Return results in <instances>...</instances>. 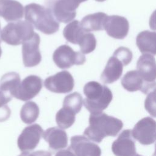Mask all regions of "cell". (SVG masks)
Instances as JSON below:
<instances>
[{
    "instance_id": "6da1fadb",
    "label": "cell",
    "mask_w": 156,
    "mask_h": 156,
    "mask_svg": "<svg viewBox=\"0 0 156 156\" xmlns=\"http://www.w3.org/2000/svg\"><path fill=\"white\" fill-rule=\"evenodd\" d=\"M121 120L105 113H91L89 126L83 132L87 138L96 143H100L106 136H115L122 129Z\"/></svg>"
},
{
    "instance_id": "7a4b0ae2",
    "label": "cell",
    "mask_w": 156,
    "mask_h": 156,
    "mask_svg": "<svg viewBox=\"0 0 156 156\" xmlns=\"http://www.w3.org/2000/svg\"><path fill=\"white\" fill-rule=\"evenodd\" d=\"M24 12L26 21L42 33L51 35L58 30L59 23L49 8L31 3L25 6Z\"/></svg>"
},
{
    "instance_id": "3957f363",
    "label": "cell",
    "mask_w": 156,
    "mask_h": 156,
    "mask_svg": "<svg viewBox=\"0 0 156 156\" xmlns=\"http://www.w3.org/2000/svg\"><path fill=\"white\" fill-rule=\"evenodd\" d=\"M83 93L86 96L83 101V105L91 113L102 112L113 99L111 90L96 81L87 83L83 87Z\"/></svg>"
},
{
    "instance_id": "277c9868",
    "label": "cell",
    "mask_w": 156,
    "mask_h": 156,
    "mask_svg": "<svg viewBox=\"0 0 156 156\" xmlns=\"http://www.w3.org/2000/svg\"><path fill=\"white\" fill-rule=\"evenodd\" d=\"M34 33L31 24L19 20L7 24L1 31L0 38L8 44L18 46L30 38Z\"/></svg>"
},
{
    "instance_id": "5b68a950",
    "label": "cell",
    "mask_w": 156,
    "mask_h": 156,
    "mask_svg": "<svg viewBox=\"0 0 156 156\" xmlns=\"http://www.w3.org/2000/svg\"><path fill=\"white\" fill-rule=\"evenodd\" d=\"M52 59L60 69L69 68L74 65H81L86 61V58L82 53L74 51L67 44L61 45L57 48L53 53Z\"/></svg>"
},
{
    "instance_id": "8992f818",
    "label": "cell",
    "mask_w": 156,
    "mask_h": 156,
    "mask_svg": "<svg viewBox=\"0 0 156 156\" xmlns=\"http://www.w3.org/2000/svg\"><path fill=\"white\" fill-rule=\"evenodd\" d=\"M45 88L55 93H67L73 90L74 80L67 71H62L47 77L44 82Z\"/></svg>"
},
{
    "instance_id": "52a82bcc",
    "label": "cell",
    "mask_w": 156,
    "mask_h": 156,
    "mask_svg": "<svg viewBox=\"0 0 156 156\" xmlns=\"http://www.w3.org/2000/svg\"><path fill=\"white\" fill-rule=\"evenodd\" d=\"M155 120L151 117H145L135 125L132 135L141 144H151L155 141Z\"/></svg>"
},
{
    "instance_id": "ba28073f",
    "label": "cell",
    "mask_w": 156,
    "mask_h": 156,
    "mask_svg": "<svg viewBox=\"0 0 156 156\" xmlns=\"http://www.w3.org/2000/svg\"><path fill=\"white\" fill-rule=\"evenodd\" d=\"M43 130L37 124L25 127L17 140L18 148L23 152H28L34 149L43 136Z\"/></svg>"
},
{
    "instance_id": "9c48e42d",
    "label": "cell",
    "mask_w": 156,
    "mask_h": 156,
    "mask_svg": "<svg viewBox=\"0 0 156 156\" xmlns=\"http://www.w3.org/2000/svg\"><path fill=\"white\" fill-rule=\"evenodd\" d=\"M40 38L38 34L22 43V55L23 64L26 67H34L38 65L41 60L39 49Z\"/></svg>"
},
{
    "instance_id": "30bf717a",
    "label": "cell",
    "mask_w": 156,
    "mask_h": 156,
    "mask_svg": "<svg viewBox=\"0 0 156 156\" xmlns=\"http://www.w3.org/2000/svg\"><path fill=\"white\" fill-rule=\"evenodd\" d=\"M42 88V79L35 75L25 77L20 85L13 97L23 101H27L36 96Z\"/></svg>"
},
{
    "instance_id": "8fae6325",
    "label": "cell",
    "mask_w": 156,
    "mask_h": 156,
    "mask_svg": "<svg viewBox=\"0 0 156 156\" xmlns=\"http://www.w3.org/2000/svg\"><path fill=\"white\" fill-rule=\"evenodd\" d=\"M68 149L74 156H101V149L99 146L83 135L72 136Z\"/></svg>"
},
{
    "instance_id": "7c38bea8",
    "label": "cell",
    "mask_w": 156,
    "mask_h": 156,
    "mask_svg": "<svg viewBox=\"0 0 156 156\" xmlns=\"http://www.w3.org/2000/svg\"><path fill=\"white\" fill-rule=\"evenodd\" d=\"M123 88L128 91H141L144 94H148L155 90V83L146 82L136 70H132L123 76L121 81Z\"/></svg>"
},
{
    "instance_id": "4fadbf2b",
    "label": "cell",
    "mask_w": 156,
    "mask_h": 156,
    "mask_svg": "<svg viewBox=\"0 0 156 156\" xmlns=\"http://www.w3.org/2000/svg\"><path fill=\"white\" fill-rule=\"evenodd\" d=\"M104 30L110 37L115 39H124L128 34L129 23L124 16H107L104 23Z\"/></svg>"
},
{
    "instance_id": "5bb4252c",
    "label": "cell",
    "mask_w": 156,
    "mask_h": 156,
    "mask_svg": "<svg viewBox=\"0 0 156 156\" xmlns=\"http://www.w3.org/2000/svg\"><path fill=\"white\" fill-rule=\"evenodd\" d=\"M112 150L116 156H134L136 153L132 130H123L113 143Z\"/></svg>"
},
{
    "instance_id": "9a60e30c",
    "label": "cell",
    "mask_w": 156,
    "mask_h": 156,
    "mask_svg": "<svg viewBox=\"0 0 156 156\" xmlns=\"http://www.w3.org/2000/svg\"><path fill=\"white\" fill-rule=\"evenodd\" d=\"M137 71L149 83H155L156 64L154 55L144 54L140 57L136 62Z\"/></svg>"
},
{
    "instance_id": "2e32d148",
    "label": "cell",
    "mask_w": 156,
    "mask_h": 156,
    "mask_svg": "<svg viewBox=\"0 0 156 156\" xmlns=\"http://www.w3.org/2000/svg\"><path fill=\"white\" fill-rule=\"evenodd\" d=\"M24 7L15 0H0V16L7 22H15L23 18Z\"/></svg>"
},
{
    "instance_id": "e0dca14e",
    "label": "cell",
    "mask_w": 156,
    "mask_h": 156,
    "mask_svg": "<svg viewBox=\"0 0 156 156\" xmlns=\"http://www.w3.org/2000/svg\"><path fill=\"white\" fill-rule=\"evenodd\" d=\"M87 0H54L52 8L55 14L64 20L73 19L76 16V9L79 4Z\"/></svg>"
},
{
    "instance_id": "ac0fdd59",
    "label": "cell",
    "mask_w": 156,
    "mask_h": 156,
    "mask_svg": "<svg viewBox=\"0 0 156 156\" xmlns=\"http://www.w3.org/2000/svg\"><path fill=\"white\" fill-rule=\"evenodd\" d=\"M43 138L49 144L50 149L58 151L68 145V136L66 132L58 127H54L46 129L43 133Z\"/></svg>"
},
{
    "instance_id": "d6986e66",
    "label": "cell",
    "mask_w": 156,
    "mask_h": 156,
    "mask_svg": "<svg viewBox=\"0 0 156 156\" xmlns=\"http://www.w3.org/2000/svg\"><path fill=\"white\" fill-rule=\"evenodd\" d=\"M122 70V63L114 56H112L101 74V80L104 83H112L120 78Z\"/></svg>"
},
{
    "instance_id": "ffe728a7",
    "label": "cell",
    "mask_w": 156,
    "mask_h": 156,
    "mask_svg": "<svg viewBox=\"0 0 156 156\" xmlns=\"http://www.w3.org/2000/svg\"><path fill=\"white\" fill-rule=\"evenodd\" d=\"M136 44L143 54L155 55L156 33L149 30H144L140 32L136 38Z\"/></svg>"
},
{
    "instance_id": "44dd1931",
    "label": "cell",
    "mask_w": 156,
    "mask_h": 156,
    "mask_svg": "<svg viewBox=\"0 0 156 156\" xmlns=\"http://www.w3.org/2000/svg\"><path fill=\"white\" fill-rule=\"evenodd\" d=\"M107 15L103 12H96L84 16L80 22L83 29L90 32L104 29V23Z\"/></svg>"
},
{
    "instance_id": "7402d4cb",
    "label": "cell",
    "mask_w": 156,
    "mask_h": 156,
    "mask_svg": "<svg viewBox=\"0 0 156 156\" xmlns=\"http://www.w3.org/2000/svg\"><path fill=\"white\" fill-rule=\"evenodd\" d=\"M20 82L21 79L18 73L15 72L7 73L2 76L0 80V91L12 98L14 96Z\"/></svg>"
},
{
    "instance_id": "603a6c76",
    "label": "cell",
    "mask_w": 156,
    "mask_h": 156,
    "mask_svg": "<svg viewBox=\"0 0 156 156\" xmlns=\"http://www.w3.org/2000/svg\"><path fill=\"white\" fill-rule=\"evenodd\" d=\"M85 32H87L82 27L80 22L78 20H73L65 26L63 35L68 41L74 44H78Z\"/></svg>"
},
{
    "instance_id": "cb8c5ba5",
    "label": "cell",
    "mask_w": 156,
    "mask_h": 156,
    "mask_svg": "<svg viewBox=\"0 0 156 156\" xmlns=\"http://www.w3.org/2000/svg\"><path fill=\"white\" fill-rule=\"evenodd\" d=\"M39 113L40 110L38 105L33 101H29L22 106L20 111V117L23 122L32 124L38 118Z\"/></svg>"
},
{
    "instance_id": "d4e9b609",
    "label": "cell",
    "mask_w": 156,
    "mask_h": 156,
    "mask_svg": "<svg viewBox=\"0 0 156 156\" xmlns=\"http://www.w3.org/2000/svg\"><path fill=\"white\" fill-rule=\"evenodd\" d=\"M76 115V113L71 109L63 107L56 113V122L60 128L66 129L74 124Z\"/></svg>"
},
{
    "instance_id": "484cf974",
    "label": "cell",
    "mask_w": 156,
    "mask_h": 156,
    "mask_svg": "<svg viewBox=\"0 0 156 156\" xmlns=\"http://www.w3.org/2000/svg\"><path fill=\"white\" fill-rule=\"evenodd\" d=\"M82 104V97L81 94L77 92H74L66 96L63 102V107L71 109L76 114L80 111Z\"/></svg>"
},
{
    "instance_id": "4316f807",
    "label": "cell",
    "mask_w": 156,
    "mask_h": 156,
    "mask_svg": "<svg viewBox=\"0 0 156 156\" xmlns=\"http://www.w3.org/2000/svg\"><path fill=\"white\" fill-rule=\"evenodd\" d=\"M80 52L83 54L93 52L96 46V40L94 35L90 32H85L78 43Z\"/></svg>"
},
{
    "instance_id": "83f0119b",
    "label": "cell",
    "mask_w": 156,
    "mask_h": 156,
    "mask_svg": "<svg viewBox=\"0 0 156 156\" xmlns=\"http://www.w3.org/2000/svg\"><path fill=\"white\" fill-rule=\"evenodd\" d=\"M113 56L118 59L122 63L123 66H124L131 62L133 55L129 48L121 46L115 51Z\"/></svg>"
},
{
    "instance_id": "f1b7e54d",
    "label": "cell",
    "mask_w": 156,
    "mask_h": 156,
    "mask_svg": "<svg viewBox=\"0 0 156 156\" xmlns=\"http://www.w3.org/2000/svg\"><path fill=\"white\" fill-rule=\"evenodd\" d=\"M145 109L154 117L155 116V90L147 95L145 102Z\"/></svg>"
},
{
    "instance_id": "f546056e",
    "label": "cell",
    "mask_w": 156,
    "mask_h": 156,
    "mask_svg": "<svg viewBox=\"0 0 156 156\" xmlns=\"http://www.w3.org/2000/svg\"><path fill=\"white\" fill-rule=\"evenodd\" d=\"M11 115V110L10 108L4 105L0 107V122H4L7 120Z\"/></svg>"
},
{
    "instance_id": "4dcf8cb0",
    "label": "cell",
    "mask_w": 156,
    "mask_h": 156,
    "mask_svg": "<svg viewBox=\"0 0 156 156\" xmlns=\"http://www.w3.org/2000/svg\"><path fill=\"white\" fill-rule=\"evenodd\" d=\"M12 98L0 91V107L5 105L12 100Z\"/></svg>"
},
{
    "instance_id": "1f68e13d",
    "label": "cell",
    "mask_w": 156,
    "mask_h": 156,
    "mask_svg": "<svg viewBox=\"0 0 156 156\" xmlns=\"http://www.w3.org/2000/svg\"><path fill=\"white\" fill-rule=\"evenodd\" d=\"M27 156H52L51 154L46 151H37L33 152H29Z\"/></svg>"
},
{
    "instance_id": "d6a6232c",
    "label": "cell",
    "mask_w": 156,
    "mask_h": 156,
    "mask_svg": "<svg viewBox=\"0 0 156 156\" xmlns=\"http://www.w3.org/2000/svg\"><path fill=\"white\" fill-rule=\"evenodd\" d=\"M55 156H74L73 152L68 148L67 149L59 151Z\"/></svg>"
},
{
    "instance_id": "836d02e7",
    "label": "cell",
    "mask_w": 156,
    "mask_h": 156,
    "mask_svg": "<svg viewBox=\"0 0 156 156\" xmlns=\"http://www.w3.org/2000/svg\"><path fill=\"white\" fill-rule=\"evenodd\" d=\"M28 154V152H23V153H21L20 155L18 156H27Z\"/></svg>"
},
{
    "instance_id": "e575fe53",
    "label": "cell",
    "mask_w": 156,
    "mask_h": 156,
    "mask_svg": "<svg viewBox=\"0 0 156 156\" xmlns=\"http://www.w3.org/2000/svg\"><path fill=\"white\" fill-rule=\"evenodd\" d=\"M96 1H98V2H104L105 1V0H95Z\"/></svg>"
},
{
    "instance_id": "d590c367",
    "label": "cell",
    "mask_w": 156,
    "mask_h": 156,
    "mask_svg": "<svg viewBox=\"0 0 156 156\" xmlns=\"http://www.w3.org/2000/svg\"><path fill=\"white\" fill-rule=\"evenodd\" d=\"M1 54H2V49H1V46H0V57L1 56Z\"/></svg>"
},
{
    "instance_id": "8d00e7d4",
    "label": "cell",
    "mask_w": 156,
    "mask_h": 156,
    "mask_svg": "<svg viewBox=\"0 0 156 156\" xmlns=\"http://www.w3.org/2000/svg\"><path fill=\"white\" fill-rule=\"evenodd\" d=\"M134 156H142V155H139V154H136Z\"/></svg>"
},
{
    "instance_id": "74e56055",
    "label": "cell",
    "mask_w": 156,
    "mask_h": 156,
    "mask_svg": "<svg viewBox=\"0 0 156 156\" xmlns=\"http://www.w3.org/2000/svg\"><path fill=\"white\" fill-rule=\"evenodd\" d=\"M0 32H1V24H0Z\"/></svg>"
}]
</instances>
